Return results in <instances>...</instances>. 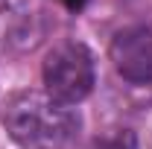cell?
<instances>
[{
	"label": "cell",
	"instance_id": "6da1fadb",
	"mask_svg": "<svg viewBox=\"0 0 152 149\" xmlns=\"http://www.w3.org/2000/svg\"><path fill=\"white\" fill-rule=\"evenodd\" d=\"M3 126L20 149H67L79 117L47 93H15L3 111Z\"/></svg>",
	"mask_w": 152,
	"mask_h": 149
},
{
	"label": "cell",
	"instance_id": "7a4b0ae2",
	"mask_svg": "<svg viewBox=\"0 0 152 149\" xmlns=\"http://www.w3.org/2000/svg\"><path fill=\"white\" fill-rule=\"evenodd\" d=\"M94 56L85 44L64 41L44 58V88L61 105H76L94 91Z\"/></svg>",
	"mask_w": 152,
	"mask_h": 149
},
{
	"label": "cell",
	"instance_id": "3957f363",
	"mask_svg": "<svg viewBox=\"0 0 152 149\" xmlns=\"http://www.w3.org/2000/svg\"><path fill=\"white\" fill-rule=\"evenodd\" d=\"M111 61L114 70L132 85L152 82V32L146 26H126L111 38Z\"/></svg>",
	"mask_w": 152,
	"mask_h": 149
},
{
	"label": "cell",
	"instance_id": "277c9868",
	"mask_svg": "<svg viewBox=\"0 0 152 149\" xmlns=\"http://www.w3.org/2000/svg\"><path fill=\"white\" fill-rule=\"evenodd\" d=\"M85 149H137V140H134L132 131H111V134H99L94 137Z\"/></svg>",
	"mask_w": 152,
	"mask_h": 149
},
{
	"label": "cell",
	"instance_id": "5b68a950",
	"mask_svg": "<svg viewBox=\"0 0 152 149\" xmlns=\"http://www.w3.org/2000/svg\"><path fill=\"white\" fill-rule=\"evenodd\" d=\"M61 3H64V6H70V9H79L85 0H61Z\"/></svg>",
	"mask_w": 152,
	"mask_h": 149
}]
</instances>
